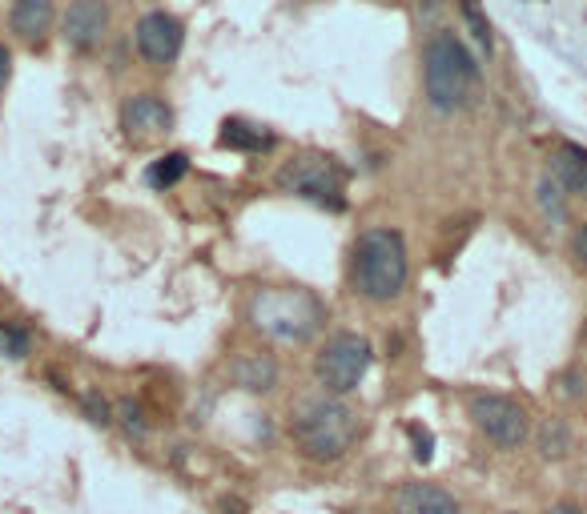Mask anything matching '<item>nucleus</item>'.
I'll return each instance as SVG.
<instances>
[{"label":"nucleus","instance_id":"15","mask_svg":"<svg viewBox=\"0 0 587 514\" xmlns=\"http://www.w3.org/2000/svg\"><path fill=\"white\" fill-rule=\"evenodd\" d=\"M535 447H539V454L548 462H560L572 454L575 438H572V426L563 423V418H548V423L535 430Z\"/></svg>","mask_w":587,"mask_h":514},{"label":"nucleus","instance_id":"23","mask_svg":"<svg viewBox=\"0 0 587 514\" xmlns=\"http://www.w3.org/2000/svg\"><path fill=\"white\" fill-rule=\"evenodd\" d=\"M572 253L587 265V225H579V229L572 234Z\"/></svg>","mask_w":587,"mask_h":514},{"label":"nucleus","instance_id":"10","mask_svg":"<svg viewBox=\"0 0 587 514\" xmlns=\"http://www.w3.org/2000/svg\"><path fill=\"white\" fill-rule=\"evenodd\" d=\"M109 33V0H73L68 4L65 21H61V37H65L68 49L77 53H89L97 49Z\"/></svg>","mask_w":587,"mask_h":514},{"label":"nucleus","instance_id":"5","mask_svg":"<svg viewBox=\"0 0 587 514\" xmlns=\"http://www.w3.org/2000/svg\"><path fill=\"white\" fill-rule=\"evenodd\" d=\"M278 189L282 193H290V198L314 201L322 210L338 213L347 205V170H342L334 158H326V153L307 149V153L290 158L278 170Z\"/></svg>","mask_w":587,"mask_h":514},{"label":"nucleus","instance_id":"25","mask_svg":"<svg viewBox=\"0 0 587 514\" xmlns=\"http://www.w3.org/2000/svg\"><path fill=\"white\" fill-rule=\"evenodd\" d=\"M560 394L563 398H579L584 390H579V374H563L560 378Z\"/></svg>","mask_w":587,"mask_h":514},{"label":"nucleus","instance_id":"8","mask_svg":"<svg viewBox=\"0 0 587 514\" xmlns=\"http://www.w3.org/2000/svg\"><path fill=\"white\" fill-rule=\"evenodd\" d=\"M137 53L146 57L153 68H165L174 65L177 57H182V45H186V25L177 21L174 13H165V9H153L137 21Z\"/></svg>","mask_w":587,"mask_h":514},{"label":"nucleus","instance_id":"4","mask_svg":"<svg viewBox=\"0 0 587 514\" xmlns=\"http://www.w3.org/2000/svg\"><path fill=\"white\" fill-rule=\"evenodd\" d=\"M250 322L258 334H266L274 342L286 346H307L326 322V310L310 290L302 286H270L258 290L250 302Z\"/></svg>","mask_w":587,"mask_h":514},{"label":"nucleus","instance_id":"9","mask_svg":"<svg viewBox=\"0 0 587 514\" xmlns=\"http://www.w3.org/2000/svg\"><path fill=\"white\" fill-rule=\"evenodd\" d=\"M121 129L134 146H153L174 133V109L161 101L158 92H134L121 105Z\"/></svg>","mask_w":587,"mask_h":514},{"label":"nucleus","instance_id":"17","mask_svg":"<svg viewBox=\"0 0 587 514\" xmlns=\"http://www.w3.org/2000/svg\"><path fill=\"white\" fill-rule=\"evenodd\" d=\"M189 173V158L186 153H165V158H158L153 165H149L146 181L153 185V189H170V185H177L182 177Z\"/></svg>","mask_w":587,"mask_h":514},{"label":"nucleus","instance_id":"14","mask_svg":"<svg viewBox=\"0 0 587 514\" xmlns=\"http://www.w3.org/2000/svg\"><path fill=\"white\" fill-rule=\"evenodd\" d=\"M551 185L563 193H587V149L560 146L548 161Z\"/></svg>","mask_w":587,"mask_h":514},{"label":"nucleus","instance_id":"6","mask_svg":"<svg viewBox=\"0 0 587 514\" xmlns=\"http://www.w3.org/2000/svg\"><path fill=\"white\" fill-rule=\"evenodd\" d=\"M374 362V350L362 334H334L326 338V346L314 358V378L330 398H347L350 390H359V383L366 378V369Z\"/></svg>","mask_w":587,"mask_h":514},{"label":"nucleus","instance_id":"11","mask_svg":"<svg viewBox=\"0 0 587 514\" xmlns=\"http://www.w3.org/2000/svg\"><path fill=\"white\" fill-rule=\"evenodd\" d=\"M57 25V9L53 0H13V13H9V28L16 33L21 45L28 49H40L49 33Z\"/></svg>","mask_w":587,"mask_h":514},{"label":"nucleus","instance_id":"2","mask_svg":"<svg viewBox=\"0 0 587 514\" xmlns=\"http://www.w3.org/2000/svg\"><path fill=\"white\" fill-rule=\"evenodd\" d=\"M294 447L310 462H338L362 435V414L347 398H314L294 414Z\"/></svg>","mask_w":587,"mask_h":514},{"label":"nucleus","instance_id":"28","mask_svg":"<svg viewBox=\"0 0 587 514\" xmlns=\"http://www.w3.org/2000/svg\"><path fill=\"white\" fill-rule=\"evenodd\" d=\"M508 514H515V511H508Z\"/></svg>","mask_w":587,"mask_h":514},{"label":"nucleus","instance_id":"18","mask_svg":"<svg viewBox=\"0 0 587 514\" xmlns=\"http://www.w3.org/2000/svg\"><path fill=\"white\" fill-rule=\"evenodd\" d=\"M28 350H33V338H28L25 326L4 322V326H0V354L13 358V362H21V358H28Z\"/></svg>","mask_w":587,"mask_h":514},{"label":"nucleus","instance_id":"3","mask_svg":"<svg viewBox=\"0 0 587 514\" xmlns=\"http://www.w3.org/2000/svg\"><path fill=\"white\" fill-rule=\"evenodd\" d=\"M479 85V65L471 61V53L463 49V40L454 37L451 28H435L423 49V89L427 101L439 113H454L475 97Z\"/></svg>","mask_w":587,"mask_h":514},{"label":"nucleus","instance_id":"21","mask_svg":"<svg viewBox=\"0 0 587 514\" xmlns=\"http://www.w3.org/2000/svg\"><path fill=\"white\" fill-rule=\"evenodd\" d=\"M117 414H121V423H125L129 435H146V410L137 406L134 398H125V402L117 406Z\"/></svg>","mask_w":587,"mask_h":514},{"label":"nucleus","instance_id":"7","mask_svg":"<svg viewBox=\"0 0 587 514\" xmlns=\"http://www.w3.org/2000/svg\"><path fill=\"white\" fill-rule=\"evenodd\" d=\"M471 423L479 426V435L495 442L499 450H520L532 438V418L527 410L508 394H475L467 402Z\"/></svg>","mask_w":587,"mask_h":514},{"label":"nucleus","instance_id":"22","mask_svg":"<svg viewBox=\"0 0 587 514\" xmlns=\"http://www.w3.org/2000/svg\"><path fill=\"white\" fill-rule=\"evenodd\" d=\"M85 414H89V423H97V426H109V423H113V406H109V402H105L101 394H93V390L85 394Z\"/></svg>","mask_w":587,"mask_h":514},{"label":"nucleus","instance_id":"19","mask_svg":"<svg viewBox=\"0 0 587 514\" xmlns=\"http://www.w3.org/2000/svg\"><path fill=\"white\" fill-rule=\"evenodd\" d=\"M459 9H463V16H467V25H471V33H475V40L491 49V28H487V21H483V13H479V0H459Z\"/></svg>","mask_w":587,"mask_h":514},{"label":"nucleus","instance_id":"27","mask_svg":"<svg viewBox=\"0 0 587 514\" xmlns=\"http://www.w3.org/2000/svg\"><path fill=\"white\" fill-rule=\"evenodd\" d=\"M442 0H423V16H439Z\"/></svg>","mask_w":587,"mask_h":514},{"label":"nucleus","instance_id":"12","mask_svg":"<svg viewBox=\"0 0 587 514\" xmlns=\"http://www.w3.org/2000/svg\"><path fill=\"white\" fill-rule=\"evenodd\" d=\"M390 506L395 514H463L451 490L435 487V482H402Z\"/></svg>","mask_w":587,"mask_h":514},{"label":"nucleus","instance_id":"20","mask_svg":"<svg viewBox=\"0 0 587 514\" xmlns=\"http://www.w3.org/2000/svg\"><path fill=\"white\" fill-rule=\"evenodd\" d=\"M407 435H411L414 459H419V462H430V459H435V435H430L427 426H419V423H414L411 430H407Z\"/></svg>","mask_w":587,"mask_h":514},{"label":"nucleus","instance_id":"16","mask_svg":"<svg viewBox=\"0 0 587 514\" xmlns=\"http://www.w3.org/2000/svg\"><path fill=\"white\" fill-rule=\"evenodd\" d=\"M222 146L241 149V153H258V149L270 146V133L262 125H250V121H226L222 125Z\"/></svg>","mask_w":587,"mask_h":514},{"label":"nucleus","instance_id":"24","mask_svg":"<svg viewBox=\"0 0 587 514\" xmlns=\"http://www.w3.org/2000/svg\"><path fill=\"white\" fill-rule=\"evenodd\" d=\"M9 77H13V53L0 45V92H4V85H9Z\"/></svg>","mask_w":587,"mask_h":514},{"label":"nucleus","instance_id":"26","mask_svg":"<svg viewBox=\"0 0 587 514\" xmlns=\"http://www.w3.org/2000/svg\"><path fill=\"white\" fill-rule=\"evenodd\" d=\"M544 514H584V506H575V502H551Z\"/></svg>","mask_w":587,"mask_h":514},{"label":"nucleus","instance_id":"13","mask_svg":"<svg viewBox=\"0 0 587 514\" xmlns=\"http://www.w3.org/2000/svg\"><path fill=\"white\" fill-rule=\"evenodd\" d=\"M229 374H234V383H238L241 390H250V394H270V390L278 386V362L270 354H262V350L238 354L234 366H229Z\"/></svg>","mask_w":587,"mask_h":514},{"label":"nucleus","instance_id":"1","mask_svg":"<svg viewBox=\"0 0 587 514\" xmlns=\"http://www.w3.org/2000/svg\"><path fill=\"white\" fill-rule=\"evenodd\" d=\"M350 277H354L359 298L374 305L402 298L407 277H411V258H407V241L399 229H390V225L362 229L354 241V258H350Z\"/></svg>","mask_w":587,"mask_h":514}]
</instances>
